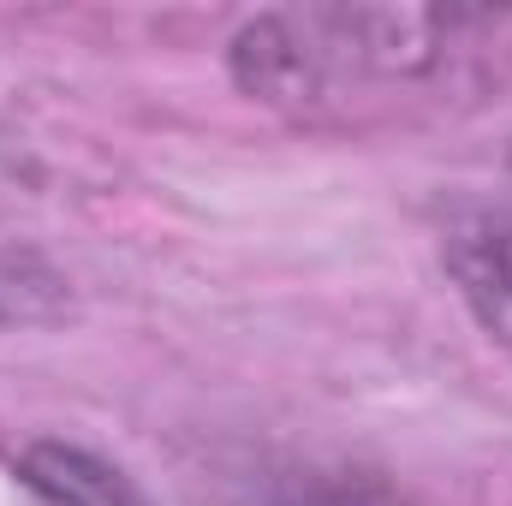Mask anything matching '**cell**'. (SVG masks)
I'll use <instances>...</instances> for the list:
<instances>
[{"instance_id":"6da1fadb","label":"cell","mask_w":512,"mask_h":506,"mask_svg":"<svg viewBox=\"0 0 512 506\" xmlns=\"http://www.w3.org/2000/svg\"><path fill=\"white\" fill-rule=\"evenodd\" d=\"M233 78L304 126L364 131L459 114L512 84V12L489 6H298L233 36Z\"/></svg>"},{"instance_id":"7a4b0ae2","label":"cell","mask_w":512,"mask_h":506,"mask_svg":"<svg viewBox=\"0 0 512 506\" xmlns=\"http://www.w3.org/2000/svg\"><path fill=\"white\" fill-rule=\"evenodd\" d=\"M441 262H447L465 310L477 316V328L489 340L512 346V185L471 203L447 227Z\"/></svg>"},{"instance_id":"3957f363","label":"cell","mask_w":512,"mask_h":506,"mask_svg":"<svg viewBox=\"0 0 512 506\" xmlns=\"http://www.w3.org/2000/svg\"><path fill=\"white\" fill-rule=\"evenodd\" d=\"M18 477L48 506H149L114 465H102L96 453L66 447V441H36L18 459Z\"/></svg>"},{"instance_id":"277c9868","label":"cell","mask_w":512,"mask_h":506,"mask_svg":"<svg viewBox=\"0 0 512 506\" xmlns=\"http://www.w3.org/2000/svg\"><path fill=\"white\" fill-rule=\"evenodd\" d=\"M262 506H387V495L364 471H292L274 477Z\"/></svg>"}]
</instances>
